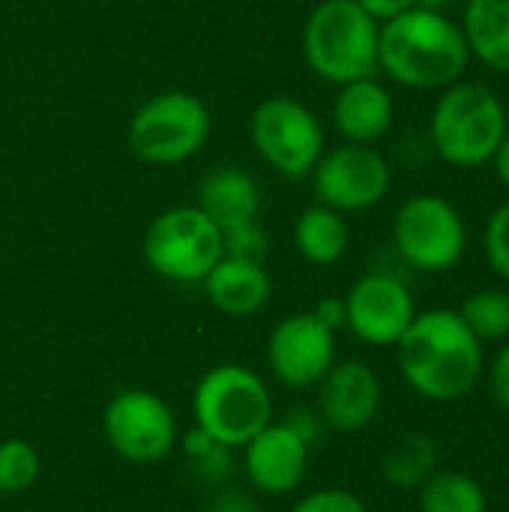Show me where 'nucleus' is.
<instances>
[{"label": "nucleus", "mask_w": 509, "mask_h": 512, "mask_svg": "<svg viewBox=\"0 0 509 512\" xmlns=\"http://www.w3.org/2000/svg\"><path fill=\"white\" fill-rule=\"evenodd\" d=\"M417 315L411 288L393 273H366L345 297V327L366 345L390 348Z\"/></svg>", "instance_id": "13"}, {"label": "nucleus", "mask_w": 509, "mask_h": 512, "mask_svg": "<svg viewBox=\"0 0 509 512\" xmlns=\"http://www.w3.org/2000/svg\"><path fill=\"white\" fill-rule=\"evenodd\" d=\"M102 432L108 447L132 465L162 462L177 447V417L150 390H120L105 405Z\"/></svg>", "instance_id": "10"}, {"label": "nucleus", "mask_w": 509, "mask_h": 512, "mask_svg": "<svg viewBox=\"0 0 509 512\" xmlns=\"http://www.w3.org/2000/svg\"><path fill=\"white\" fill-rule=\"evenodd\" d=\"M471 333L486 342H507L509 339V291L507 288H480L462 300L456 309Z\"/></svg>", "instance_id": "23"}, {"label": "nucleus", "mask_w": 509, "mask_h": 512, "mask_svg": "<svg viewBox=\"0 0 509 512\" xmlns=\"http://www.w3.org/2000/svg\"><path fill=\"white\" fill-rule=\"evenodd\" d=\"M309 456L312 447L285 420L267 423L255 438L243 444V471L252 489L279 498L306 480Z\"/></svg>", "instance_id": "15"}, {"label": "nucleus", "mask_w": 509, "mask_h": 512, "mask_svg": "<svg viewBox=\"0 0 509 512\" xmlns=\"http://www.w3.org/2000/svg\"><path fill=\"white\" fill-rule=\"evenodd\" d=\"M381 24L357 0H321L303 27V57L309 69L342 87L378 72Z\"/></svg>", "instance_id": "4"}, {"label": "nucleus", "mask_w": 509, "mask_h": 512, "mask_svg": "<svg viewBox=\"0 0 509 512\" xmlns=\"http://www.w3.org/2000/svg\"><path fill=\"white\" fill-rule=\"evenodd\" d=\"M285 423L312 447L321 435H324V420L318 417V411H309V408H297V411H291L288 417H285Z\"/></svg>", "instance_id": "29"}, {"label": "nucleus", "mask_w": 509, "mask_h": 512, "mask_svg": "<svg viewBox=\"0 0 509 512\" xmlns=\"http://www.w3.org/2000/svg\"><path fill=\"white\" fill-rule=\"evenodd\" d=\"M258 156L282 177L303 180L324 153L321 120L291 96H270L255 105L249 120Z\"/></svg>", "instance_id": "9"}, {"label": "nucleus", "mask_w": 509, "mask_h": 512, "mask_svg": "<svg viewBox=\"0 0 509 512\" xmlns=\"http://www.w3.org/2000/svg\"><path fill=\"white\" fill-rule=\"evenodd\" d=\"M210 138L207 105L186 90L150 96L129 120V144L150 165H174L195 156Z\"/></svg>", "instance_id": "7"}, {"label": "nucleus", "mask_w": 509, "mask_h": 512, "mask_svg": "<svg viewBox=\"0 0 509 512\" xmlns=\"http://www.w3.org/2000/svg\"><path fill=\"white\" fill-rule=\"evenodd\" d=\"M378 24L381 21H390V18H396V15H402V12H408L411 6H417V0H357Z\"/></svg>", "instance_id": "31"}, {"label": "nucleus", "mask_w": 509, "mask_h": 512, "mask_svg": "<svg viewBox=\"0 0 509 512\" xmlns=\"http://www.w3.org/2000/svg\"><path fill=\"white\" fill-rule=\"evenodd\" d=\"M309 177L318 204L339 213H360L381 204L393 183V171L384 153L372 144L351 141L324 150Z\"/></svg>", "instance_id": "11"}, {"label": "nucleus", "mask_w": 509, "mask_h": 512, "mask_svg": "<svg viewBox=\"0 0 509 512\" xmlns=\"http://www.w3.org/2000/svg\"><path fill=\"white\" fill-rule=\"evenodd\" d=\"M270 291H273L270 273L258 261L222 255L213 264V270L204 276L207 300L231 318H246L261 312L270 300Z\"/></svg>", "instance_id": "17"}, {"label": "nucleus", "mask_w": 509, "mask_h": 512, "mask_svg": "<svg viewBox=\"0 0 509 512\" xmlns=\"http://www.w3.org/2000/svg\"><path fill=\"white\" fill-rule=\"evenodd\" d=\"M450 3H453V0H417V6H423V9H438V12H444Z\"/></svg>", "instance_id": "34"}, {"label": "nucleus", "mask_w": 509, "mask_h": 512, "mask_svg": "<svg viewBox=\"0 0 509 512\" xmlns=\"http://www.w3.org/2000/svg\"><path fill=\"white\" fill-rule=\"evenodd\" d=\"M195 426L216 444L237 450L273 423V399L258 372L237 363H222L198 381L192 393Z\"/></svg>", "instance_id": "5"}, {"label": "nucleus", "mask_w": 509, "mask_h": 512, "mask_svg": "<svg viewBox=\"0 0 509 512\" xmlns=\"http://www.w3.org/2000/svg\"><path fill=\"white\" fill-rule=\"evenodd\" d=\"M492 165H495L498 180H501V183L509 189V132L504 135V141H501V147H498V153H495Z\"/></svg>", "instance_id": "33"}, {"label": "nucleus", "mask_w": 509, "mask_h": 512, "mask_svg": "<svg viewBox=\"0 0 509 512\" xmlns=\"http://www.w3.org/2000/svg\"><path fill=\"white\" fill-rule=\"evenodd\" d=\"M141 252L150 270L168 282H204L222 258V228L195 204L171 207L147 225Z\"/></svg>", "instance_id": "6"}, {"label": "nucleus", "mask_w": 509, "mask_h": 512, "mask_svg": "<svg viewBox=\"0 0 509 512\" xmlns=\"http://www.w3.org/2000/svg\"><path fill=\"white\" fill-rule=\"evenodd\" d=\"M267 252H270V237L258 219H246V222L222 228V255L264 264Z\"/></svg>", "instance_id": "25"}, {"label": "nucleus", "mask_w": 509, "mask_h": 512, "mask_svg": "<svg viewBox=\"0 0 509 512\" xmlns=\"http://www.w3.org/2000/svg\"><path fill=\"white\" fill-rule=\"evenodd\" d=\"M195 207L204 216H210L219 228H228V225H237L246 219H258L261 186L249 171H243L237 165L213 168L198 183V204Z\"/></svg>", "instance_id": "18"}, {"label": "nucleus", "mask_w": 509, "mask_h": 512, "mask_svg": "<svg viewBox=\"0 0 509 512\" xmlns=\"http://www.w3.org/2000/svg\"><path fill=\"white\" fill-rule=\"evenodd\" d=\"M396 360L405 384L435 405L462 402L486 375V345L456 309L417 312L396 342Z\"/></svg>", "instance_id": "1"}, {"label": "nucleus", "mask_w": 509, "mask_h": 512, "mask_svg": "<svg viewBox=\"0 0 509 512\" xmlns=\"http://www.w3.org/2000/svg\"><path fill=\"white\" fill-rule=\"evenodd\" d=\"M483 255L495 276L509 285V201H504L483 228Z\"/></svg>", "instance_id": "26"}, {"label": "nucleus", "mask_w": 509, "mask_h": 512, "mask_svg": "<svg viewBox=\"0 0 509 512\" xmlns=\"http://www.w3.org/2000/svg\"><path fill=\"white\" fill-rule=\"evenodd\" d=\"M216 447H222V444H216L201 426H195L186 438H183V450H186V456L192 459V462H201L204 456H210Z\"/></svg>", "instance_id": "32"}, {"label": "nucleus", "mask_w": 509, "mask_h": 512, "mask_svg": "<svg viewBox=\"0 0 509 512\" xmlns=\"http://www.w3.org/2000/svg\"><path fill=\"white\" fill-rule=\"evenodd\" d=\"M489 390H492L495 405L509 414V339L501 342V348L489 366Z\"/></svg>", "instance_id": "28"}, {"label": "nucleus", "mask_w": 509, "mask_h": 512, "mask_svg": "<svg viewBox=\"0 0 509 512\" xmlns=\"http://www.w3.org/2000/svg\"><path fill=\"white\" fill-rule=\"evenodd\" d=\"M291 512H369V507L363 504V498H357L348 489H315L306 498H300L294 504Z\"/></svg>", "instance_id": "27"}, {"label": "nucleus", "mask_w": 509, "mask_h": 512, "mask_svg": "<svg viewBox=\"0 0 509 512\" xmlns=\"http://www.w3.org/2000/svg\"><path fill=\"white\" fill-rule=\"evenodd\" d=\"M336 363V333L312 312L282 318L267 336V366L273 378L291 390L318 387Z\"/></svg>", "instance_id": "12"}, {"label": "nucleus", "mask_w": 509, "mask_h": 512, "mask_svg": "<svg viewBox=\"0 0 509 512\" xmlns=\"http://www.w3.org/2000/svg\"><path fill=\"white\" fill-rule=\"evenodd\" d=\"M420 512H489V498L480 480L462 471H435L417 489Z\"/></svg>", "instance_id": "22"}, {"label": "nucleus", "mask_w": 509, "mask_h": 512, "mask_svg": "<svg viewBox=\"0 0 509 512\" xmlns=\"http://www.w3.org/2000/svg\"><path fill=\"white\" fill-rule=\"evenodd\" d=\"M507 132V108L501 96L489 84L465 78L441 90L429 120V141L453 168L489 165Z\"/></svg>", "instance_id": "3"}, {"label": "nucleus", "mask_w": 509, "mask_h": 512, "mask_svg": "<svg viewBox=\"0 0 509 512\" xmlns=\"http://www.w3.org/2000/svg\"><path fill=\"white\" fill-rule=\"evenodd\" d=\"M393 243L405 264L423 273L453 270L468 249V225L441 195L408 198L393 219Z\"/></svg>", "instance_id": "8"}, {"label": "nucleus", "mask_w": 509, "mask_h": 512, "mask_svg": "<svg viewBox=\"0 0 509 512\" xmlns=\"http://www.w3.org/2000/svg\"><path fill=\"white\" fill-rule=\"evenodd\" d=\"M438 471V444L423 432L402 435L384 456L381 474L393 489L417 492Z\"/></svg>", "instance_id": "21"}, {"label": "nucleus", "mask_w": 509, "mask_h": 512, "mask_svg": "<svg viewBox=\"0 0 509 512\" xmlns=\"http://www.w3.org/2000/svg\"><path fill=\"white\" fill-rule=\"evenodd\" d=\"M39 453L24 438L0 441V495L27 492L39 477Z\"/></svg>", "instance_id": "24"}, {"label": "nucleus", "mask_w": 509, "mask_h": 512, "mask_svg": "<svg viewBox=\"0 0 509 512\" xmlns=\"http://www.w3.org/2000/svg\"><path fill=\"white\" fill-rule=\"evenodd\" d=\"M384 387L378 372L363 360L333 363L318 381V417L327 429L354 435L372 426L381 411Z\"/></svg>", "instance_id": "14"}, {"label": "nucleus", "mask_w": 509, "mask_h": 512, "mask_svg": "<svg viewBox=\"0 0 509 512\" xmlns=\"http://www.w3.org/2000/svg\"><path fill=\"white\" fill-rule=\"evenodd\" d=\"M471 48L462 24L447 12L411 6L408 12L381 21L378 72H387L411 90H444L465 78Z\"/></svg>", "instance_id": "2"}, {"label": "nucleus", "mask_w": 509, "mask_h": 512, "mask_svg": "<svg viewBox=\"0 0 509 512\" xmlns=\"http://www.w3.org/2000/svg\"><path fill=\"white\" fill-rule=\"evenodd\" d=\"M348 243H351V231L345 216L324 204L306 207L294 222V246L303 255V261L315 267H330L342 261Z\"/></svg>", "instance_id": "20"}, {"label": "nucleus", "mask_w": 509, "mask_h": 512, "mask_svg": "<svg viewBox=\"0 0 509 512\" xmlns=\"http://www.w3.org/2000/svg\"><path fill=\"white\" fill-rule=\"evenodd\" d=\"M459 24L471 57L509 75V0H468Z\"/></svg>", "instance_id": "19"}, {"label": "nucleus", "mask_w": 509, "mask_h": 512, "mask_svg": "<svg viewBox=\"0 0 509 512\" xmlns=\"http://www.w3.org/2000/svg\"><path fill=\"white\" fill-rule=\"evenodd\" d=\"M393 117H396L393 96L375 75L342 84L333 102V123L339 135L351 144L381 141L390 132Z\"/></svg>", "instance_id": "16"}, {"label": "nucleus", "mask_w": 509, "mask_h": 512, "mask_svg": "<svg viewBox=\"0 0 509 512\" xmlns=\"http://www.w3.org/2000/svg\"><path fill=\"white\" fill-rule=\"evenodd\" d=\"M312 315H315L324 327H330V330L336 333L339 327H345V297H324V300L312 309Z\"/></svg>", "instance_id": "30"}]
</instances>
